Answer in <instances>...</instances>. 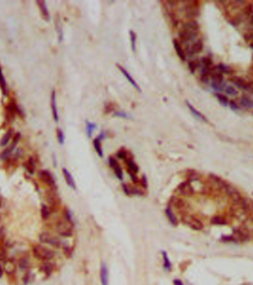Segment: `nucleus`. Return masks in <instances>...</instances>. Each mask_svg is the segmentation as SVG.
Returning <instances> with one entry per match:
<instances>
[{
  "label": "nucleus",
  "mask_w": 253,
  "mask_h": 285,
  "mask_svg": "<svg viewBox=\"0 0 253 285\" xmlns=\"http://www.w3.org/2000/svg\"><path fill=\"white\" fill-rule=\"evenodd\" d=\"M33 253L34 257H36L37 259L43 261V262L51 261L55 256L53 251L42 245L34 246L33 248Z\"/></svg>",
  "instance_id": "obj_1"
},
{
  "label": "nucleus",
  "mask_w": 253,
  "mask_h": 285,
  "mask_svg": "<svg viewBox=\"0 0 253 285\" xmlns=\"http://www.w3.org/2000/svg\"><path fill=\"white\" fill-rule=\"evenodd\" d=\"M39 240L42 243L50 244V245L55 246V247H62L64 246L63 241L59 239L58 237L48 232H42L39 236Z\"/></svg>",
  "instance_id": "obj_2"
},
{
  "label": "nucleus",
  "mask_w": 253,
  "mask_h": 285,
  "mask_svg": "<svg viewBox=\"0 0 253 285\" xmlns=\"http://www.w3.org/2000/svg\"><path fill=\"white\" fill-rule=\"evenodd\" d=\"M56 231L60 236L67 237L72 235L71 223L67 220H61L56 224Z\"/></svg>",
  "instance_id": "obj_3"
},
{
  "label": "nucleus",
  "mask_w": 253,
  "mask_h": 285,
  "mask_svg": "<svg viewBox=\"0 0 253 285\" xmlns=\"http://www.w3.org/2000/svg\"><path fill=\"white\" fill-rule=\"evenodd\" d=\"M45 197L46 200L49 204V207L51 208V210H54L55 209L59 207L60 204V198L54 190V189L51 188V189L47 190L45 193Z\"/></svg>",
  "instance_id": "obj_4"
},
{
  "label": "nucleus",
  "mask_w": 253,
  "mask_h": 285,
  "mask_svg": "<svg viewBox=\"0 0 253 285\" xmlns=\"http://www.w3.org/2000/svg\"><path fill=\"white\" fill-rule=\"evenodd\" d=\"M178 36H179L180 41L182 43H189L196 40L198 37V32L188 31V30L182 28L181 31H180L178 33Z\"/></svg>",
  "instance_id": "obj_5"
},
{
  "label": "nucleus",
  "mask_w": 253,
  "mask_h": 285,
  "mask_svg": "<svg viewBox=\"0 0 253 285\" xmlns=\"http://www.w3.org/2000/svg\"><path fill=\"white\" fill-rule=\"evenodd\" d=\"M182 219L184 223H186L190 228L194 230H201L204 227L202 222L195 216L185 215L183 217Z\"/></svg>",
  "instance_id": "obj_6"
},
{
  "label": "nucleus",
  "mask_w": 253,
  "mask_h": 285,
  "mask_svg": "<svg viewBox=\"0 0 253 285\" xmlns=\"http://www.w3.org/2000/svg\"><path fill=\"white\" fill-rule=\"evenodd\" d=\"M170 202L172 206H174L176 210L181 212H186L189 209L188 203L183 200L182 198H178L176 196H172L170 198Z\"/></svg>",
  "instance_id": "obj_7"
},
{
  "label": "nucleus",
  "mask_w": 253,
  "mask_h": 285,
  "mask_svg": "<svg viewBox=\"0 0 253 285\" xmlns=\"http://www.w3.org/2000/svg\"><path fill=\"white\" fill-rule=\"evenodd\" d=\"M39 178L42 182L45 183L48 186H51L52 189L55 187V180L53 177V175L50 173L47 170H42L39 172Z\"/></svg>",
  "instance_id": "obj_8"
},
{
  "label": "nucleus",
  "mask_w": 253,
  "mask_h": 285,
  "mask_svg": "<svg viewBox=\"0 0 253 285\" xmlns=\"http://www.w3.org/2000/svg\"><path fill=\"white\" fill-rule=\"evenodd\" d=\"M203 47H204V45H203L201 40H197L193 43H192L190 46H188L187 49H186V54L190 57L196 55V54H199L202 51Z\"/></svg>",
  "instance_id": "obj_9"
},
{
  "label": "nucleus",
  "mask_w": 253,
  "mask_h": 285,
  "mask_svg": "<svg viewBox=\"0 0 253 285\" xmlns=\"http://www.w3.org/2000/svg\"><path fill=\"white\" fill-rule=\"evenodd\" d=\"M178 191L180 194L185 197H190L194 193V189L190 181L183 182L178 186Z\"/></svg>",
  "instance_id": "obj_10"
},
{
  "label": "nucleus",
  "mask_w": 253,
  "mask_h": 285,
  "mask_svg": "<svg viewBox=\"0 0 253 285\" xmlns=\"http://www.w3.org/2000/svg\"><path fill=\"white\" fill-rule=\"evenodd\" d=\"M116 66H117L118 69H119V71H121L122 74H123V75L124 76V77H125L126 79L128 81H129V83L131 84V85L133 86V87L135 88V89L137 90L138 91H140V92L141 91V88L139 87V86H138V83H136V80L133 79V77H132V76L130 75V74L129 73V72L126 71V70L124 69L123 66H122L121 65H118V64H117V65H116Z\"/></svg>",
  "instance_id": "obj_11"
},
{
  "label": "nucleus",
  "mask_w": 253,
  "mask_h": 285,
  "mask_svg": "<svg viewBox=\"0 0 253 285\" xmlns=\"http://www.w3.org/2000/svg\"><path fill=\"white\" fill-rule=\"evenodd\" d=\"M19 140H20V134H17V135H16V137H14L13 142H12L11 145L8 148H6L5 151H3L2 152V154H0V158L2 160L7 159V158L10 156V154H11V152L14 150V148H15L16 146L17 145L18 142L19 141Z\"/></svg>",
  "instance_id": "obj_12"
},
{
  "label": "nucleus",
  "mask_w": 253,
  "mask_h": 285,
  "mask_svg": "<svg viewBox=\"0 0 253 285\" xmlns=\"http://www.w3.org/2000/svg\"><path fill=\"white\" fill-rule=\"evenodd\" d=\"M186 106H187L188 109L190 110V111L191 112V114L194 116L196 118L197 120H200V121H201V122H204V123H208L207 118H206L205 116L204 115V114H202L199 111H198L196 108H195L193 106L191 105V104H190L187 101L186 102Z\"/></svg>",
  "instance_id": "obj_13"
},
{
  "label": "nucleus",
  "mask_w": 253,
  "mask_h": 285,
  "mask_svg": "<svg viewBox=\"0 0 253 285\" xmlns=\"http://www.w3.org/2000/svg\"><path fill=\"white\" fill-rule=\"evenodd\" d=\"M229 80L234 84L236 87H238V89L244 90V91H247L248 90V82H246V80L242 79V78L239 77H232L229 79Z\"/></svg>",
  "instance_id": "obj_14"
},
{
  "label": "nucleus",
  "mask_w": 253,
  "mask_h": 285,
  "mask_svg": "<svg viewBox=\"0 0 253 285\" xmlns=\"http://www.w3.org/2000/svg\"><path fill=\"white\" fill-rule=\"evenodd\" d=\"M185 11V15L186 17L192 19V18L197 17L199 15V9L196 5H186L184 8Z\"/></svg>",
  "instance_id": "obj_15"
},
{
  "label": "nucleus",
  "mask_w": 253,
  "mask_h": 285,
  "mask_svg": "<svg viewBox=\"0 0 253 285\" xmlns=\"http://www.w3.org/2000/svg\"><path fill=\"white\" fill-rule=\"evenodd\" d=\"M100 278H101L102 285H108L109 284L107 267L104 262L102 263L101 268H100Z\"/></svg>",
  "instance_id": "obj_16"
},
{
  "label": "nucleus",
  "mask_w": 253,
  "mask_h": 285,
  "mask_svg": "<svg viewBox=\"0 0 253 285\" xmlns=\"http://www.w3.org/2000/svg\"><path fill=\"white\" fill-rule=\"evenodd\" d=\"M51 105L52 114H53V117L54 118V120H55L56 122H58L59 121V114H58V110H57V107H56L55 91H52L51 98Z\"/></svg>",
  "instance_id": "obj_17"
},
{
  "label": "nucleus",
  "mask_w": 253,
  "mask_h": 285,
  "mask_svg": "<svg viewBox=\"0 0 253 285\" xmlns=\"http://www.w3.org/2000/svg\"><path fill=\"white\" fill-rule=\"evenodd\" d=\"M199 24H198V22H196V20H190V21L186 22L183 25L182 28L185 29V30H188V31H194V32H198V30H199Z\"/></svg>",
  "instance_id": "obj_18"
},
{
  "label": "nucleus",
  "mask_w": 253,
  "mask_h": 285,
  "mask_svg": "<svg viewBox=\"0 0 253 285\" xmlns=\"http://www.w3.org/2000/svg\"><path fill=\"white\" fill-rule=\"evenodd\" d=\"M234 235L236 236V238L240 240L241 241H247L249 239V237H250L249 232L245 229L243 228L237 229L236 231L234 232Z\"/></svg>",
  "instance_id": "obj_19"
},
{
  "label": "nucleus",
  "mask_w": 253,
  "mask_h": 285,
  "mask_svg": "<svg viewBox=\"0 0 253 285\" xmlns=\"http://www.w3.org/2000/svg\"><path fill=\"white\" fill-rule=\"evenodd\" d=\"M37 3L38 4V6H39L40 12H41V14L43 17V19L46 20V21H49L50 20V14L49 12H48V9L47 8V5H46V3L45 1H37Z\"/></svg>",
  "instance_id": "obj_20"
},
{
  "label": "nucleus",
  "mask_w": 253,
  "mask_h": 285,
  "mask_svg": "<svg viewBox=\"0 0 253 285\" xmlns=\"http://www.w3.org/2000/svg\"><path fill=\"white\" fill-rule=\"evenodd\" d=\"M172 44H173V47L175 50H176V54H177L178 57H179L180 60H181L182 61H184V60H186V54L185 52L184 51V50H183L179 42H178L177 39H174L173 42H172Z\"/></svg>",
  "instance_id": "obj_21"
},
{
  "label": "nucleus",
  "mask_w": 253,
  "mask_h": 285,
  "mask_svg": "<svg viewBox=\"0 0 253 285\" xmlns=\"http://www.w3.org/2000/svg\"><path fill=\"white\" fill-rule=\"evenodd\" d=\"M62 172H63V175H64V177H65V180L66 183H67V185L69 186L70 188L75 189L76 183H75V181H74V179H73V176H72V174L70 173L69 171H68L67 169H66V168H62Z\"/></svg>",
  "instance_id": "obj_22"
},
{
  "label": "nucleus",
  "mask_w": 253,
  "mask_h": 285,
  "mask_svg": "<svg viewBox=\"0 0 253 285\" xmlns=\"http://www.w3.org/2000/svg\"><path fill=\"white\" fill-rule=\"evenodd\" d=\"M240 103L241 105L247 108H253V100L250 97L247 95H242L240 98Z\"/></svg>",
  "instance_id": "obj_23"
},
{
  "label": "nucleus",
  "mask_w": 253,
  "mask_h": 285,
  "mask_svg": "<svg viewBox=\"0 0 253 285\" xmlns=\"http://www.w3.org/2000/svg\"><path fill=\"white\" fill-rule=\"evenodd\" d=\"M122 187H123L124 192H125V194H127V195H129V196L131 195V194H142L141 192L139 189H138L133 187V186H132L130 185H128V184H124L123 185H122Z\"/></svg>",
  "instance_id": "obj_24"
},
{
  "label": "nucleus",
  "mask_w": 253,
  "mask_h": 285,
  "mask_svg": "<svg viewBox=\"0 0 253 285\" xmlns=\"http://www.w3.org/2000/svg\"><path fill=\"white\" fill-rule=\"evenodd\" d=\"M165 213H166V217H167L169 221L171 223L172 225H174V226L177 225L178 220H177V218H176V215H175V214L173 213V212L172 211L171 209H170V207L166 208L165 210Z\"/></svg>",
  "instance_id": "obj_25"
},
{
  "label": "nucleus",
  "mask_w": 253,
  "mask_h": 285,
  "mask_svg": "<svg viewBox=\"0 0 253 285\" xmlns=\"http://www.w3.org/2000/svg\"><path fill=\"white\" fill-rule=\"evenodd\" d=\"M125 160L126 165L128 167V172H132V173L136 174L138 172V166L133 160L126 158Z\"/></svg>",
  "instance_id": "obj_26"
},
{
  "label": "nucleus",
  "mask_w": 253,
  "mask_h": 285,
  "mask_svg": "<svg viewBox=\"0 0 253 285\" xmlns=\"http://www.w3.org/2000/svg\"><path fill=\"white\" fill-rule=\"evenodd\" d=\"M96 128H97V126L96 123L90 121L86 122V133H87L88 137H92L93 132L95 131Z\"/></svg>",
  "instance_id": "obj_27"
},
{
  "label": "nucleus",
  "mask_w": 253,
  "mask_h": 285,
  "mask_svg": "<svg viewBox=\"0 0 253 285\" xmlns=\"http://www.w3.org/2000/svg\"><path fill=\"white\" fill-rule=\"evenodd\" d=\"M93 146H94V148H95L96 153L98 154L99 157L102 158V156H103V150H102V147L101 140H100L98 137L94 139Z\"/></svg>",
  "instance_id": "obj_28"
},
{
  "label": "nucleus",
  "mask_w": 253,
  "mask_h": 285,
  "mask_svg": "<svg viewBox=\"0 0 253 285\" xmlns=\"http://www.w3.org/2000/svg\"><path fill=\"white\" fill-rule=\"evenodd\" d=\"M217 69H218V72H220V73H221V74L224 73L226 74H232V72H233V70L231 69L230 66L224 65V64H222V63L218 64V65H217Z\"/></svg>",
  "instance_id": "obj_29"
},
{
  "label": "nucleus",
  "mask_w": 253,
  "mask_h": 285,
  "mask_svg": "<svg viewBox=\"0 0 253 285\" xmlns=\"http://www.w3.org/2000/svg\"><path fill=\"white\" fill-rule=\"evenodd\" d=\"M51 210L49 206H47V205H45V204H42V208H41V215L42 219L46 220L49 218L50 215H51Z\"/></svg>",
  "instance_id": "obj_30"
},
{
  "label": "nucleus",
  "mask_w": 253,
  "mask_h": 285,
  "mask_svg": "<svg viewBox=\"0 0 253 285\" xmlns=\"http://www.w3.org/2000/svg\"><path fill=\"white\" fill-rule=\"evenodd\" d=\"M130 43H131V48L132 51H133V53H136V39H137V37H136V34L133 31H130Z\"/></svg>",
  "instance_id": "obj_31"
},
{
  "label": "nucleus",
  "mask_w": 253,
  "mask_h": 285,
  "mask_svg": "<svg viewBox=\"0 0 253 285\" xmlns=\"http://www.w3.org/2000/svg\"><path fill=\"white\" fill-rule=\"evenodd\" d=\"M0 87H1L3 94H7V84H6L5 77L3 76L1 66H0Z\"/></svg>",
  "instance_id": "obj_32"
},
{
  "label": "nucleus",
  "mask_w": 253,
  "mask_h": 285,
  "mask_svg": "<svg viewBox=\"0 0 253 285\" xmlns=\"http://www.w3.org/2000/svg\"><path fill=\"white\" fill-rule=\"evenodd\" d=\"M41 270L42 272H45L46 275L49 276V275L51 274L52 271H53V266H52L50 263L46 262L45 263L42 264Z\"/></svg>",
  "instance_id": "obj_33"
},
{
  "label": "nucleus",
  "mask_w": 253,
  "mask_h": 285,
  "mask_svg": "<svg viewBox=\"0 0 253 285\" xmlns=\"http://www.w3.org/2000/svg\"><path fill=\"white\" fill-rule=\"evenodd\" d=\"M211 87H212V89H214L215 91H224L225 88L226 87V85L225 83H215V82H212V83H211Z\"/></svg>",
  "instance_id": "obj_34"
},
{
  "label": "nucleus",
  "mask_w": 253,
  "mask_h": 285,
  "mask_svg": "<svg viewBox=\"0 0 253 285\" xmlns=\"http://www.w3.org/2000/svg\"><path fill=\"white\" fill-rule=\"evenodd\" d=\"M216 97L217 99H218V101H219V103L221 104L222 106H228L229 100H228V98H227V97H226V96L224 95V94L218 93V94H216Z\"/></svg>",
  "instance_id": "obj_35"
},
{
  "label": "nucleus",
  "mask_w": 253,
  "mask_h": 285,
  "mask_svg": "<svg viewBox=\"0 0 253 285\" xmlns=\"http://www.w3.org/2000/svg\"><path fill=\"white\" fill-rule=\"evenodd\" d=\"M12 133H13V132H12L11 130H9V131L3 136V137L2 138L1 141H0V146H5L7 145V142H9L10 139H11V137L12 136Z\"/></svg>",
  "instance_id": "obj_36"
},
{
  "label": "nucleus",
  "mask_w": 253,
  "mask_h": 285,
  "mask_svg": "<svg viewBox=\"0 0 253 285\" xmlns=\"http://www.w3.org/2000/svg\"><path fill=\"white\" fill-rule=\"evenodd\" d=\"M211 222H212V224H215V225H224V224H226L225 218H222L221 216H216L214 218H212V220H211Z\"/></svg>",
  "instance_id": "obj_37"
},
{
  "label": "nucleus",
  "mask_w": 253,
  "mask_h": 285,
  "mask_svg": "<svg viewBox=\"0 0 253 285\" xmlns=\"http://www.w3.org/2000/svg\"><path fill=\"white\" fill-rule=\"evenodd\" d=\"M162 255H163L164 269H165L166 271H170L171 270V263L170 262V259H169L167 255H166V252H162Z\"/></svg>",
  "instance_id": "obj_38"
},
{
  "label": "nucleus",
  "mask_w": 253,
  "mask_h": 285,
  "mask_svg": "<svg viewBox=\"0 0 253 285\" xmlns=\"http://www.w3.org/2000/svg\"><path fill=\"white\" fill-rule=\"evenodd\" d=\"M245 41L249 43V45L251 49H253V32H249L244 35Z\"/></svg>",
  "instance_id": "obj_39"
},
{
  "label": "nucleus",
  "mask_w": 253,
  "mask_h": 285,
  "mask_svg": "<svg viewBox=\"0 0 253 285\" xmlns=\"http://www.w3.org/2000/svg\"><path fill=\"white\" fill-rule=\"evenodd\" d=\"M200 65V62H198V60H191L190 61V63H188V67L190 69V71L192 73H194L197 69V68Z\"/></svg>",
  "instance_id": "obj_40"
},
{
  "label": "nucleus",
  "mask_w": 253,
  "mask_h": 285,
  "mask_svg": "<svg viewBox=\"0 0 253 285\" xmlns=\"http://www.w3.org/2000/svg\"><path fill=\"white\" fill-rule=\"evenodd\" d=\"M25 168H27V170L28 172H30L31 174H33L34 172V169H35V166H34V163L33 160L32 158H31L30 159H28L27 162L25 163Z\"/></svg>",
  "instance_id": "obj_41"
},
{
  "label": "nucleus",
  "mask_w": 253,
  "mask_h": 285,
  "mask_svg": "<svg viewBox=\"0 0 253 285\" xmlns=\"http://www.w3.org/2000/svg\"><path fill=\"white\" fill-rule=\"evenodd\" d=\"M224 91L226 94H229V95L236 96V95H238V91H237L236 89H235L233 86H226V87L225 88Z\"/></svg>",
  "instance_id": "obj_42"
},
{
  "label": "nucleus",
  "mask_w": 253,
  "mask_h": 285,
  "mask_svg": "<svg viewBox=\"0 0 253 285\" xmlns=\"http://www.w3.org/2000/svg\"><path fill=\"white\" fill-rule=\"evenodd\" d=\"M114 170V173H115L116 176L117 177L119 180H122L123 179V172H122V168L120 167L119 164H117L115 167L113 168Z\"/></svg>",
  "instance_id": "obj_43"
},
{
  "label": "nucleus",
  "mask_w": 253,
  "mask_h": 285,
  "mask_svg": "<svg viewBox=\"0 0 253 285\" xmlns=\"http://www.w3.org/2000/svg\"><path fill=\"white\" fill-rule=\"evenodd\" d=\"M5 270L7 273H13L14 270H15V266L11 262H7L5 265Z\"/></svg>",
  "instance_id": "obj_44"
},
{
  "label": "nucleus",
  "mask_w": 253,
  "mask_h": 285,
  "mask_svg": "<svg viewBox=\"0 0 253 285\" xmlns=\"http://www.w3.org/2000/svg\"><path fill=\"white\" fill-rule=\"evenodd\" d=\"M56 134H57L58 141H59L60 144H63L64 142H65V135H64L63 132H62L60 128H57Z\"/></svg>",
  "instance_id": "obj_45"
},
{
  "label": "nucleus",
  "mask_w": 253,
  "mask_h": 285,
  "mask_svg": "<svg viewBox=\"0 0 253 285\" xmlns=\"http://www.w3.org/2000/svg\"><path fill=\"white\" fill-rule=\"evenodd\" d=\"M187 178L190 180H196L199 179V174L196 172L190 171L187 173Z\"/></svg>",
  "instance_id": "obj_46"
},
{
  "label": "nucleus",
  "mask_w": 253,
  "mask_h": 285,
  "mask_svg": "<svg viewBox=\"0 0 253 285\" xmlns=\"http://www.w3.org/2000/svg\"><path fill=\"white\" fill-rule=\"evenodd\" d=\"M56 30H57L58 35H59V40L60 42H62V39H63V34H62L61 25H60V24L58 23H56Z\"/></svg>",
  "instance_id": "obj_47"
},
{
  "label": "nucleus",
  "mask_w": 253,
  "mask_h": 285,
  "mask_svg": "<svg viewBox=\"0 0 253 285\" xmlns=\"http://www.w3.org/2000/svg\"><path fill=\"white\" fill-rule=\"evenodd\" d=\"M117 157L119 158V159L126 160V158H127V153H126V152L124 151V150H120V151L117 153Z\"/></svg>",
  "instance_id": "obj_48"
},
{
  "label": "nucleus",
  "mask_w": 253,
  "mask_h": 285,
  "mask_svg": "<svg viewBox=\"0 0 253 285\" xmlns=\"http://www.w3.org/2000/svg\"><path fill=\"white\" fill-rule=\"evenodd\" d=\"M19 265L21 270H25V269H27L28 267V262L25 259H22L19 262Z\"/></svg>",
  "instance_id": "obj_49"
},
{
  "label": "nucleus",
  "mask_w": 253,
  "mask_h": 285,
  "mask_svg": "<svg viewBox=\"0 0 253 285\" xmlns=\"http://www.w3.org/2000/svg\"><path fill=\"white\" fill-rule=\"evenodd\" d=\"M229 105H230V108H232V110H234V111H238V110H239V108H240L238 106V104H237L234 100H230V101H229Z\"/></svg>",
  "instance_id": "obj_50"
},
{
  "label": "nucleus",
  "mask_w": 253,
  "mask_h": 285,
  "mask_svg": "<svg viewBox=\"0 0 253 285\" xmlns=\"http://www.w3.org/2000/svg\"><path fill=\"white\" fill-rule=\"evenodd\" d=\"M6 258V251L2 246L0 245V260L4 261Z\"/></svg>",
  "instance_id": "obj_51"
},
{
  "label": "nucleus",
  "mask_w": 253,
  "mask_h": 285,
  "mask_svg": "<svg viewBox=\"0 0 253 285\" xmlns=\"http://www.w3.org/2000/svg\"><path fill=\"white\" fill-rule=\"evenodd\" d=\"M114 116H116V117H122V118H125V119L129 117V116L127 115V114L125 113V112H124V111L116 112V113L114 114Z\"/></svg>",
  "instance_id": "obj_52"
},
{
  "label": "nucleus",
  "mask_w": 253,
  "mask_h": 285,
  "mask_svg": "<svg viewBox=\"0 0 253 285\" xmlns=\"http://www.w3.org/2000/svg\"><path fill=\"white\" fill-rule=\"evenodd\" d=\"M109 164L110 166L112 168H113L115 166L118 164V162L116 161V160L115 158H113L112 157H110L109 158Z\"/></svg>",
  "instance_id": "obj_53"
},
{
  "label": "nucleus",
  "mask_w": 253,
  "mask_h": 285,
  "mask_svg": "<svg viewBox=\"0 0 253 285\" xmlns=\"http://www.w3.org/2000/svg\"><path fill=\"white\" fill-rule=\"evenodd\" d=\"M141 183L142 186H143L144 188H146V186H147V180H146L145 176H143V178H141Z\"/></svg>",
  "instance_id": "obj_54"
},
{
  "label": "nucleus",
  "mask_w": 253,
  "mask_h": 285,
  "mask_svg": "<svg viewBox=\"0 0 253 285\" xmlns=\"http://www.w3.org/2000/svg\"><path fill=\"white\" fill-rule=\"evenodd\" d=\"M248 91H250L253 93V81L250 82V83H248Z\"/></svg>",
  "instance_id": "obj_55"
},
{
  "label": "nucleus",
  "mask_w": 253,
  "mask_h": 285,
  "mask_svg": "<svg viewBox=\"0 0 253 285\" xmlns=\"http://www.w3.org/2000/svg\"><path fill=\"white\" fill-rule=\"evenodd\" d=\"M173 284L174 285H184L183 282L179 279H175L173 281Z\"/></svg>",
  "instance_id": "obj_56"
},
{
  "label": "nucleus",
  "mask_w": 253,
  "mask_h": 285,
  "mask_svg": "<svg viewBox=\"0 0 253 285\" xmlns=\"http://www.w3.org/2000/svg\"><path fill=\"white\" fill-rule=\"evenodd\" d=\"M250 25H252V28H253V14L250 17Z\"/></svg>",
  "instance_id": "obj_57"
},
{
  "label": "nucleus",
  "mask_w": 253,
  "mask_h": 285,
  "mask_svg": "<svg viewBox=\"0 0 253 285\" xmlns=\"http://www.w3.org/2000/svg\"><path fill=\"white\" fill-rule=\"evenodd\" d=\"M2 275H3V270H2V268L1 265H0V278L2 276Z\"/></svg>",
  "instance_id": "obj_58"
},
{
  "label": "nucleus",
  "mask_w": 253,
  "mask_h": 285,
  "mask_svg": "<svg viewBox=\"0 0 253 285\" xmlns=\"http://www.w3.org/2000/svg\"><path fill=\"white\" fill-rule=\"evenodd\" d=\"M0 206H1V200H0Z\"/></svg>",
  "instance_id": "obj_59"
}]
</instances>
